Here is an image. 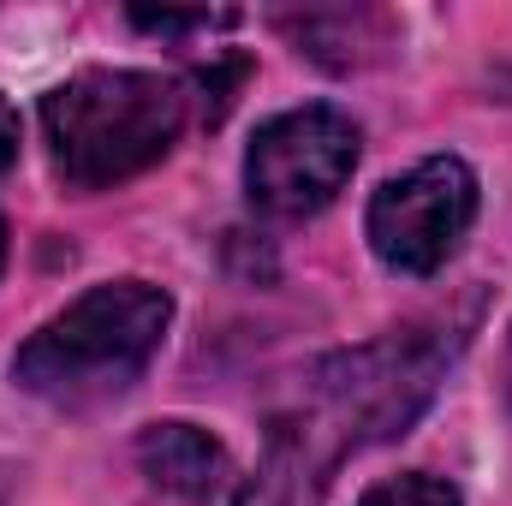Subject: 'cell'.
<instances>
[{"label": "cell", "mask_w": 512, "mask_h": 506, "mask_svg": "<svg viewBox=\"0 0 512 506\" xmlns=\"http://www.w3.org/2000/svg\"><path fill=\"white\" fill-rule=\"evenodd\" d=\"M173 328V292L155 280H102L54 310L18 352L12 381L60 411H90L131 393Z\"/></svg>", "instance_id": "6da1fadb"}, {"label": "cell", "mask_w": 512, "mask_h": 506, "mask_svg": "<svg viewBox=\"0 0 512 506\" xmlns=\"http://www.w3.org/2000/svg\"><path fill=\"white\" fill-rule=\"evenodd\" d=\"M185 131V90L137 66H84L42 96L48 161L66 191H114L173 155Z\"/></svg>", "instance_id": "7a4b0ae2"}, {"label": "cell", "mask_w": 512, "mask_h": 506, "mask_svg": "<svg viewBox=\"0 0 512 506\" xmlns=\"http://www.w3.org/2000/svg\"><path fill=\"white\" fill-rule=\"evenodd\" d=\"M459 346H465L459 322L393 328L370 346H352V352L310 364L292 411H304L340 453H364L376 441L405 435L423 417V405L435 399Z\"/></svg>", "instance_id": "3957f363"}, {"label": "cell", "mask_w": 512, "mask_h": 506, "mask_svg": "<svg viewBox=\"0 0 512 506\" xmlns=\"http://www.w3.org/2000/svg\"><path fill=\"white\" fill-rule=\"evenodd\" d=\"M477 209H483L477 167L465 155H423L417 167L382 179V191L364 209V239L387 274L429 280L471 239Z\"/></svg>", "instance_id": "277c9868"}, {"label": "cell", "mask_w": 512, "mask_h": 506, "mask_svg": "<svg viewBox=\"0 0 512 506\" xmlns=\"http://www.w3.org/2000/svg\"><path fill=\"white\" fill-rule=\"evenodd\" d=\"M364 131L334 102H304L262 120L245 149V197L274 221L322 215L358 173Z\"/></svg>", "instance_id": "5b68a950"}, {"label": "cell", "mask_w": 512, "mask_h": 506, "mask_svg": "<svg viewBox=\"0 0 512 506\" xmlns=\"http://www.w3.org/2000/svg\"><path fill=\"white\" fill-rule=\"evenodd\" d=\"M340 447L304 417V411H274L268 435H262V459L256 471L239 483L233 506H322L334 471H340Z\"/></svg>", "instance_id": "8992f818"}, {"label": "cell", "mask_w": 512, "mask_h": 506, "mask_svg": "<svg viewBox=\"0 0 512 506\" xmlns=\"http://www.w3.org/2000/svg\"><path fill=\"white\" fill-rule=\"evenodd\" d=\"M131 453H137V471L161 495H173V501H185V506L215 501L227 489V477H233V459H227L221 435H209L203 423H185V417L149 423Z\"/></svg>", "instance_id": "52a82bcc"}, {"label": "cell", "mask_w": 512, "mask_h": 506, "mask_svg": "<svg viewBox=\"0 0 512 506\" xmlns=\"http://www.w3.org/2000/svg\"><path fill=\"white\" fill-rule=\"evenodd\" d=\"M274 24L286 30V42L328 66V72H364L370 60H382L393 48V18L376 6H310V12H274Z\"/></svg>", "instance_id": "ba28073f"}, {"label": "cell", "mask_w": 512, "mask_h": 506, "mask_svg": "<svg viewBox=\"0 0 512 506\" xmlns=\"http://www.w3.org/2000/svg\"><path fill=\"white\" fill-rule=\"evenodd\" d=\"M358 506H465L453 477H435V471H405V477H387L376 483Z\"/></svg>", "instance_id": "9c48e42d"}, {"label": "cell", "mask_w": 512, "mask_h": 506, "mask_svg": "<svg viewBox=\"0 0 512 506\" xmlns=\"http://www.w3.org/2000/svg\"><path fill=\"white\" fill-rule=\"evenodd\" d=\"M131 24L149 30V36H191V30L233 24V12H131Z\"/></svg>", "instance_id": "30bf717a"}, {"label": "cell", "mask_w": 512, "mask_h": 506, "mask_svg": "<svg viewBox=\"0 0 512 506\" xmlns=\"http://www.w3.org/2000/svg\"><path fill=\"white\" fill-rule=\"evenodd\" d=\"M18 143H24V120H18V108L0 96V179H6L12 161H18Z\"/></svg>", "instance_id": "8fae6325"}, {"label": "cell", "mask_w": 512, "mask_h": 506, "mask_svg": "<svg viewBox=\"0 0 512 506\" xmlns=\"http://www.w3.org/2000/svg\"><path fill=\"white\" fill-rule=\"evenodd\" d=\"M6 251H12V245H6V221H0V274H6Z\"/></svg>", "instance_id": "7c38bea8"}]
</instances>
